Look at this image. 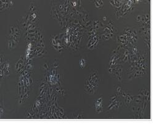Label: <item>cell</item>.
<instances>
[{
	"label": "cell",
	"instance_id": "3957f363",
	"mask_svg": "<svg viewBox=\"0 0 161 124\" xmlns=\"http://www.w3.org/2000/svg\"><path fill=\"white\" fill-rule=\"evenodd\" d=\"M123 106V101L119 96L116 99L112 101H109L108 104V111H116L118 110L120 108H121Z\"/></svg>",
	"mask_w": 161,
	"mask_h": 124
},
{
	"label": "cell",
	"instance_id": "8992f818",
	"mask_svg": "<svg viewBox=\"0 0 161 124\" xmlns=\"http://www.w3.org/2000/svg\"><path fill=\"white\" fill-rule=\"evenodd\" d=\"M111 75L119 82H121L123 78V64H119L115 67Z\"/></svg>",
	"mask_w": 161,
	"mask_h": 124
},
{
	"label": "cell",
	"instance_id": "8fae6325",
	"mask_svg": "<svg viewBox=\"0 0 161 124\" xmlns=\"http://www.w3.org/2000/svg\"><path fill=\"white\" fill-rule=\"evenodd\" d=\"M24 68V59H23L22 56H20V59L16 62V67H15V70L16 73L19 74L21 73Z\"/></svg>",
	"mask_w": 161,
	"mask_h": 124
},
{
	"label": "cell",
	"instance_id": "9a60e30c",
	"mask_svg": "<svg viewBox=\"0 0 161 124\" xmlns=\"http://www.w3.org/2000/svg\"><path fill=\"white\" fill-rule=\"evenodd\" d=\"M93 3L95 9H102L103 6H104V3H103L102 0H96V1H94Z\"/></svg>",
	"mask_w": 161,
	"mask_h": 124
},
{
	"label": "cell",
	"instance_id": "e0dca14e",
	"mask_svg": "<svg viewBox=\"0 0 161 124\" xmlns=\"http://www.w3.org/2000/svg\"><path fill=\"white\" fill-rule=\"evenodd\" d=\"M73 118L74 119H84V112L82 111H79L77 112H75V114H74L73 115Z\"/></svg>",
	"mask_w": 161,
	"mask_h": 124
},
{
	"label": "cell",
	"instance_id": "277c9868",
	"mask_svg": "<svg viewBox=\"0 0 161 124\" xmlns=\"http://www.w3.org/2000/svg\"><path fill=\"white\" fill-rule=\"evenodd\" d=\"M11 74V64L9 61H3L1 64V77L4 78Z\"/></svg>",
	"mask_w": 161,
	"mask_h": 124
},
{
	"label": "cell",
	"instance_id": "2e32d148",
	"mask_svg": "<svg viewBox=\"0 0 161 124\" xmlns=\"http://www.w3.org/2000/svg\"><path fill=\"white\" fill-rule=\"evenodd\" d=\"M97 32H98V30L95 29L93 27L91 28L89 31L87 33V35L88 37V38L89 40L91 39V38H93V37L96 36L97 35Z\"/></svg>",
	"mask_w": 161,
	"mask_h": 124
},
{
	"label": "cell",
	"instance_id": "ba28073f",
	"mask_svg": "<svg viewBox=\"0 0 161 124\" xmlns=\"http://www.w3.org/2000/svg\"><path fill=\"white\" fill-rule=\"evenodd\" d=\"M98 88L95 87L93 85H91L87 79L85 78L84 80V90L86 93L88 95H94L97 91Z\"/></svg>",
	"mask_w": 161,
	"mask_h": 124
},
{
	"label": "cell",
	"instance_id": "ac0fdd59",
	"mask_svg": "<svg viewBox=\"0 0 161 124\" xmlns=\"http://www.w3.org/2000/svg\"><path fill=\"white\" fill-rule=\"evenodd\" d=\"M135 19H136V20L137 22H140V21H141V20H142V16H141V15H138L136 17Z\"/></svg>",
	"mask_w": 161,
	"mask_h": 124
},
{
	"label": "cell",
	"instance_id": "4fadbf2b",
	"mask_svg": "<svg viewBox=\"0 0 161 124\" xmlns=\"http://www.w3.org/2000/svg\"><path fill=\"white\" fill-rule=\"evenodd\" d=\"M78 62L80 69H84V68H85L88 64V59L87 57H85V56H82V57H80Z\"/></svg>",
	"mask_w": 161,
	"mask_h": 124
},
{
	"label": "cell",
	"instance_id": "7c38bea8",
	"mask_svg": "<svg viewBox=\"0 0 161 124\" xmlns=\"http://www.w3.org/2000/svg\"><path fill=\"white\" fill-rule=\"evenodd\" d=\"M1 12L4 9H9L14 5L13 1H1Z\"/></svg>",
	"mask_w": 161,
	"mask_h": 124
},
{
	"label": "cell",
	"instance_id": "d6986e66",
	"mask_svg": "<svg viewBox=\"0 0 161 124\" xmlns=\"http://www.w3.org/2000/svg\"><path fill=\"white\" fill-rule=\"evenodd\" d=\"M58 66H59V62H58V61L56 60V61H55V62L53 64V67H54V68H57Z\"/></svg>",
	"mask_w": 161,
	"mask_h": 124
},
{
	"label": "cell",
	"instance_id": "5b68a950",
	"mask_svg": "<svg viewBox=\"0 0 161 124\" xmlns=\"http://www.w3.org/2000/svg\"><path fill=\"white\" fill-rule=\"evenodd\" d=\"M101 39V37L99 35H96V36L91 38L89 40L87 43V48L90 50H93L95 49H97L99 44V40Z\"/></svg>",
	"mask_w": 161,
	"mask_h": 124
},
{
	"label": "cell",
	"instance_id": "30bf717a",
	"mask_svg": "<svg viewBox=\"0 0 161 124\" xmlns=\"http://www.w3.org/2000/svg\"><path fill=\"white\" fill-rule=\"evenodd\" d=\"M135 98V96H134L130 92L126 90V95H125V97L124 98V102L126 107H129L131 104L133 103Z\"/></svg>",
	"mask_w": 161,
	"mask_h": 124
},
{
	"label": "cell",
	"instance_id": "52a82bcc",
	"mask_svg": "<svg viewBox=\"0 0 161 124\" xmlns=\"http://www.w3.org/2000/svg\"><path fill=\"white\" fill-rule=\"evenodd\" d=\"M94 107L96 114H100L104 110V103L102 96H99L94 101Z\"/></svg>",
	"mask_w": 161,
	"mask_h": 124
},
{
	"label": "cell",
	"instance_id": "9c48e42d",
	"mask_svg": "<svg viewBox=\"0 0 161 124\" xmlns=\"http://www.w3.org/2000/svg\"><path fill=\"white\" fill-rule=\"evenodd\" d=\"M19 42L9 38L6 39V47L8 50H12L16 48L19 44Z\"/></svg>",
	"mask_w": 161,
	"mask_h": 124
},
{
	"label": "cell",
	"instance_id": "5bb4252c",
	"mask_svg": "<svg viewBox=\"0 0 161 124\" xmlns=\"http://www.w3.org/2000/svg\"><path fill=\"white\" fill-rule=\"evenodd\" d=\"M114 91L116 92L115 93H116L117 95L120 96L123 94V93L125 91V89L120 85H116L114 86Z\"/></svg>",
	"mask_w": 161,
	"mask_h": 124
},
{
	"label": "cell",
	"instance_id": "7a4b0ae2",
	"mask_svg": "<svg viewBox=\"0 0 161 124\" xmlns=\"http://www.w3.org/2000/svg\"><path fill=\"white\" fill-rule=\"evenodd\" d=\"M88 81L93 85L96 88H98L100 82H101V77L99 74V72L96 69H92L90 71L89 74L85 78Z\"/></svg>",
	"mask_w": 161,
	"mask_h": 124
},
{
	"label": "cell",
	"instance_id": "6da1fadb",
	"mask_svg": "<svg viewBox=\"0 0 161 124\" xmlns=\"http://www.w3.org/2000/svg\"><path fill=\"white\" fill-rule=\"evenodd\" d=\"M21 36V29L17 24L10 26L8 33L6 35V38L14 40L19 43Z\"/></svg>",
	"mask_w": 161,
	"mask_h": 124
}]
</instances>
